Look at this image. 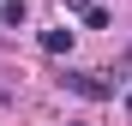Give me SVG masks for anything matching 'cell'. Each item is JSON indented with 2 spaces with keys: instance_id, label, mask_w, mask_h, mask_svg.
I'll use <instances>...</instances> for the list:
<instances>
[{
  "instance_id": "obj_1",
  "label": "cell",
  "mask_w": 132,
  "mask_h": 126,
  "mask_svg": "<svg viewBox=\"0 0 132 126\" xmlns=\"http://www.w3.org/2000/svg\"><path fill=\"white\" fill-rule=\"evenodd\" d=\"M60 84H66L72 96H84V102H114V90H120L126 78H102V72H84V66H66V72H60Z\"/></svg>"
},
{
  "instance_id": "obj_2",
  "label": "cell",
  "mask_w": 132,
  "mask_h": 126,
  "mask_svg": "<svg viewBox=\"0 0 132 126\" xmlns=\"http://www.w3.org/2000/svg\"><path fill=\"white\" fill-rule=\"evenodd\" d=\"M72 42H78L72 24H54V30H42V54H72Z\"/></svg>"
},
{
  "instance_id": "obj_3",
  "label": "cell",
  "mask_w": 132,
  "mask_h": 126,
  "mask_svg": "<svg viewBox=\"0 0 132 126\" xmlns=\"http://www.w3.org/2000/svg\"><path fill=\"white\" fill-rule=\"evenodd\" d=\"M0 18H6V24H24L30 18V0H0Z\"/></svg>"
},
{
  "instance_id": "obj_4",
  "label": "cell",
  "mask_w": 132,
  "mask_h": 126,
  "mask_svg": "<svg viewBox=\"0 0 132 126\" xmlns=\"http://www.w3.org/2000/svg\"><path fill=\"white\" fill-rule=\"evenodd\" d=\"M90 6H96V0H66V12H78V18L90 12Z\"/></svg>"
},
{
  "instance_id": "obj_5",
  "label": "cell",
  "mask_w": 132,
  "mask_h": 126,
  "mask_svg": "<svg viewBox=\"0 0 132 126\" xmlns=\"http://www.w3.org/2000/svg\"><path fill=\"white\" fill-rule=\"evenodd\" d=\"M126 114H132V90H126Z\"/></svg>"
}]
</instances>
